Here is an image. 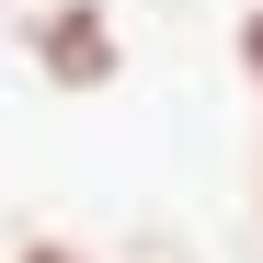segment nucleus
I'll return each mask as SVG.
<instances>
[{
	"label": "nucleus",
	"mask_w": 263,
	"mask_h": 263,
	"mask_svg": "<svg viewBox=\"0 0 263 263\" xmlns=\"http://www.w3.org/2000/svg\"><path fill=\"white\" fill-rule=\"evenodd\" d=\"M12 263H92V252H80V240H23Z\"/></svg>",
	"instance_id": "obj_3"
},
{
	"label": "nucleus",
	"mask_w": 263,
	"mask_h": 263,
	"mask_svg": "<svg viewBox=\"0 0 263 263\" xmlns=\"http://www.w3.org/2000/svg\"><path fill=\"white\" fill-rule=\"evenodd\" d=\"M12 34H23V58H34V80H46V92H115V80H126L115 0H34Z\"/></svg>",
	"instance_id": "obj_1"
},
{
	"label": "nucleus",
	"mask_w": 263,
	"mask_h": 263,
	"mask_svg": "<svg viewBox=\"0 0 263 263\" xmlns=\"http://www.w3.org/2000/svg\"><path fill=\"white\" fill-rule=\"evenodd\" d=\"M240 80H252V103H263V0L240 12Z\"/></svg>",
	"instance_id": "obj_2"
},
{
	"label": "nucleus",
	"mask_w": 263,
	"mask_h": 263,
	"mask_svg": "<svg viewBox=\"0 0 263 263\" xmlns=\"http://www.w3.org/2000/svg\"><path fill=\"white\" fill-rule=\"evenodd\" d=\"M252 229H263V172H252Z\"/></svg>",
	"instance_id": "obj_4"
}]
</instances>
